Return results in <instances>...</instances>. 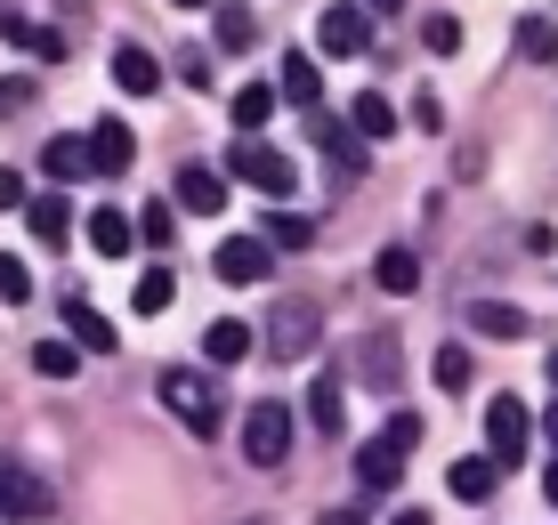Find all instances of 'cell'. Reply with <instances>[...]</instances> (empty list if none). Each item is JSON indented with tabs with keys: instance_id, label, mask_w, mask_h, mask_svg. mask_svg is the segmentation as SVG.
Returning <instances> with one entry per match:
<instances>
[{
	"instance_id": "obj_1",
	"label": "cell",
	"mask_w": 558,
	"mask_h": 525,
	"mask_svg": "<svg viewBox=\"0 0 558 525\" xmlns=\"http://www.w3.org/2000/svg\"><path fill=\"white\" fill-rule=\"evenodd\" d=\"M154 396H162V413L186 420V437H219L227 404H219V373H186V364H162L154 373Z\"/></svg>"
},
{
	"instance_id": "obj_2",
	"label": "cell",
	"mask_w": 558,
	"mask_h": 525,
	"mask_svg": "<svg viewBox=\"0 0 558 525\" xmlns=\"http://www.w3.org/2000/svg\"><path fill=\"white\" fill-rule=\"evenodd\" d=\"M243 461H252V469H283V461H292V404H252V413H243Z\"/></svg>"
},
{
	"instance_id": "obj_3",
	"label": "cell",
	"mask_w": 558,
	"mask_h": 525,
	"mask_svg": "<svg viewBox=\"0 0 558 525\" xmlns=\"http://www.w3.org/2000/svg\"><path fill=\"white\" fill-rule=\"evenodd\" d=\"M227 179H243V186H259V194H283V186H292V162H283L259 130H243L235 154H227Z\"/></svg>"
},
{
	"instance_id": "obj_4",
	"label": "cell",
	"mask_w": 558,
	"mask_h": 525,
	"mask_svg": "<svg viewBox=\"0 0 558 525\" xmlns=\"http://www.w3.org/2000/svg\"><path fill=\"white\" fill-rule=\"evenodd\" d=\"M316 340H324V307H316V300H283L276 316H267V347H276L283 364H292V356H307Z\"/></svg>"
},
{
	"instance_id": "obj_5",
	"label": "cell",
	"mask_w": 558,
	"mask_h": 525,
	"mask_svg": "<svg viewBox=\"0 0 558 525\" xmlns=\"http://www.w3.org/2000/svg\"><path fill=\"white\" fill-rule=\"evenodd\" d=\"M526 429H534V413H526V396H486V444H494V461H526Z\"/></svg>"
},
{
	"instance_id": "obj_6",
	"label": "cell",
	"mask_w": 558,
	"mask_h": 525,
	"mask_svg": "<svg viewBox=\"0 0 558 525\" xmlns=\"http://www.w3.org/2000/svg\"><path fill=\"white\" fill-rule=\"evenodd\" d=\"M405 453H413V444L397 429H380L373 444H356V485H364V493H397V485H405Z\"/></svg>"
},
{
	"instance_id": "obj_7",
	"label": "cell",
	"mask_w": 558,
	"mask_h": 525,
	"mask_svg": "<svg viewBox=\"0 0 558 525\" xmlns=\"http://www.w3.org/2000/svg\"><path fill=\"white\" fill-rule=\"evenodd\" d=\"M0 517L9 525H41L49 517V485L33 477L25 461H9V453H0Z\"/></svg>"
},
{
	"instance_id": "obj_8",
	"label": "cell",
	"mask_w": 558,
	"mask_h": 525,
	"mask_svg": "<svg viewBox=\"0 0 558 525\" xmlns=\"http://www.w3.org/2000/svg\"><path fill=\"white\" fill-rule=\"evenodd\" d=\"M316 49L324 57H364V49H373V9H356V0L324 9L316 16Z\"/></svg>"
},
{
	"instance_id": "obj_9",
	"label": "cell",
	"mask_w": 558,
	"mask_h": 525,
	"mask_svg": "<svg viewBox=\"0 0 558 525\" xmlns=\"http://www.w3.org/2000/svg\"><path fill=\"white\" fill-rule=\"evenodd\" d=\"M210 267H219V283H267L276 276V243L267 235H235V243H219Z\"/></svg>"
},
{
	"instance_id": "obj_10",
	"label": "cell",
	"mask_w": 558,
	"mask_h": 525,
	"mask_svg": "<svg viewBox=\"0 0 558 525\" xmlns=\"http://www.w3.org/2000/svg\"><path fill=\"white\" fill-rule=\"evenodd\" d=\"M349 373L373 388V396H397V332H364L349 347Z\"/></svg>"
},
{
	"instance_id": "obj_11",
	"label": "cell",
	"mask_w": 558,
	"mask_h": 525,
	"mask_svg": "<svg viewBox=\"0 0 558 525\" xmlns=\"http://www.w3.org/2000/svg\"><path fill=\"white\" fill-rule=\"evenodd\" d=\"M316 146H324V162H332L340 179H364V146H373L364 130H349V122H324V113H316Z\"/></svg>"
},
{
	"instance_id": "obj_12",
	"label": "cell",
	"mask_w": 558,
	"mask_h": 525,
	"mask_svg": "<svg viewBox=\"0 0 558 525\" xmlns=\"http://www.w3.org/2000/svg\"><path fill=\"white\" fill-rule=\"evenodd\" d=\"M113 89H122V97H154V89H162V65H154V49H138V41L113 49Z\"/></svg>"
},
{
	"instance_id": "obj_13",
	"label": "cell",
	"mask_w": 558,
	"mask_h": 525,
	"mask_svg": "<svg viewBox=\"0 0 558 525\" xmlns=\"http://www.w3.org/2000/svg\"><path fill=\"white\" fill-rule=\"evenodd\" d=\"M179 210L219 219V210H227V179H219V170H203V162H186V170H179Z\"/></svg>"
},
{
	"instance_id": "obj_14",
	"label": "cell",
	"mask_w": 558,
	"mask_h": 525,
	"mask_svg": "<svg viewBox=\"0 0 558 525\" xmlns=\"http://www.w3.org/2000/svg\"><path fill=\"white\" fill-rule=\"evenodd\" d=\"M446 485H453V501H494V485H502V461H494V453H461L453 469H446Z\"/></svg>"
},
{
	"instance_id": "obj_15",
	"label": "cell",
	"mask_w": 558,
	"mask_h": 525,
	"mask_svg": "<svg viewBox=\"0 0 558 525\" xmlns=\"http://www.w3.org/2000/svg\"><path fill=\"white\" fill-rule=\"evenodd\" d=\"M82 235H89V251H98V259H122V251H138V219H122V210H106V203H98Z\"/></svg>"
},
{
	"instance_id": "obj_16",
	"label": "cell",
	"mask_w": 558,
	"mask_h": 525,
	"mask_svg": "<svg viewBox=\"0 0 558 525\" xmlns=\"http://www.w3.org/2000/svg\"><path fill=\"white\" fill-rule=\"evenodd\" d=\"M373 283L389 291V300H413V291H421V259H413L405 243H389V251L373 259Z\"/></svg>"
},
{
	"instance_id": "obj_17",
	"label": "cell",
	"mask_w": 558,
	"mask_h": 525,
	"mask_svg": "<svg viewBox=\"0 0 558 525\" xmlns=\"http://www.w3.org/2000/svg\"><path fill=\"white\" fill-rule=\"evenodd\" d=\"M25 227H33V243H65L73 235V203H65V194H33Z\"/></svg>"
},
{
	"instance_id": "obj_18",
	"label": "cell",
	"mask_w": 558,
	"mask_h": 525,
	"mask_svg": "<svg viewBox=\"0 0 558 525\" xmlns=\"http://www.w3.org/2000/svg\"><path fill=\"white\" fill-rule=\"evenodd\" d=\"M41 170L65 186V179H89V170H98V154H89V138H49V146H41Z\"/></svg>"
},
{
	"instance_id": "obj_19",
	"label": "cell",
	"mask_w": 558,
	"mask_h": 525,
	"mask_svg": "<svg viewBox=\"0 0 558 525\" xmlns=\"http://www.w3.org/2000/svg\"><path fill=\"white\" fill-rule=\"evenodd\" d=\"M89 154H98L106 179H122L130 154H138V138H130V122H98V130H89Z\"/></svg>"
},
{
	"instance_id": "obj_20",
	"label": "cell",
	"mask_w": 558,
	"mask_h": 525,
	"mask_svg": "<svg viewBox=\"0 0 558 525\" xmlns=\"http://www.w3.org/2000/svg\"><path fill=\"white\" fill-rule=\"evenodd\" d=\"M307 420H316L324 437H340V429H349V396H340V373H324L316 388H307Z\"/></svg>"
},
{
	"instance_id": "obj_21",
	"label": "cell",
	"mask_w": 558,
	"mask_h": 525,
	"mask_svg": "<svg viewBox=\"0 0 558 525\" xmlns=\"http://www.w3.org/2000/svg\"><path fill=\"white\" fill-rule=\"evenodd\" d=\"M276 97H283V82H243L235 106H227V113H235V130H267V122H276Z\"/></svg>"
},
{
	"instance_id": "obj_22",
	"label": "cell",
	"mask_w": 558,
	"mask_h": 525,
	"mask_svg": "<svg viewBox=\"0 0 558 525\" xmlns=\"http://www.w3.org/2000/svg\"><path fill=\"white\" fill-rule=\"evenodd\" d=\"M0 33H9L16 49H33L41 65H65V33H57V25H25V16H0Z\"/></svg>"
},
{
	"instance_id": "obj_23",
	"label": "cell",
	"mask_w": 558,
	"mask_h": 525,
	"mask_svg": "<svg viewBox=\"0 0 558 525\" xmlns=\"http://www.w3.org/2000/svg\"><path fill=\"white\" fill-rule=\"evenodd\" d=\"M65 332L82 340L89 356H113V323H106V316H98L89 300H65Z\"/></svg>"
},
{
	"instance_id": "obj_24",
	"label": "cell",
	"mask_w": 558,
	"mask_h": 525,
	"mask_svg": "<svg viewBox=\"0 0 558 525\" xmlns=\"http://www.w3.org/2000/svg\"><path fill=\"white\" fill-rule=\"evenodd\" d=\"M210 41H219V49H252L259 41V16L243 9V0H227V9H210Z\"/></svg>"
},
{
	"instance_id": "obj_25",
	"label": "cell",
	"mask_w": 558,
	"mask_h": 525,
	"mask_svg": "<svg viewBox=\"0 0 558 525\" xmlns=\"http://www.w3.org/2000/svg\"><path fill=\"white\" fill-rule=\"evenodd\" d=\"M470 323H477L486 340H526V332H534V323H526V307H510V300H486V307H470Z\"/></svg>"
},
{
	"instance_id": "obj_26",
	"label": "cell",
	"mask_w": 558,
	"mask_h": 525,
	"mask_svg": "<svg viewBox=\"0 0 558 525\" xmlns=\"http://www.w3.org/2000/svg\"><path fill=\"white\" fill-rule=\"evenodd\" d=\"M203 356H210V364H243V356H252V323L219 316V323L203 332Z\"/></svg>"
},
{
	"instance_id": "obj_27",
	"label": "cell",
	"mask_w": 558,
	"mask_h": 525,
	"mask_svg": "<svg viewBox=\"0 0 558 525\" xmlns=\"http://www.w3.org/2000/svg\"><path fill=\"white\" fill-rule=\"evenodd\" d=\"M33 373H41V380H73V373H82V340H41V347H33Z\"/></svg>"
},
{
	"instance_id": "obj_28",
	"label": "cell",
	"mask_w": 558,
	"mask_h": 525,
	"mask_svg": "<svg viewBox=\"0 0 558 525\" xmlns=\"http://www.w3.org/2000/svg\"><path fill=\"white\" fill-rule=\"evenodd\" d=\"M276 82H283V97H292V106H316V97H324V73H316V57H283V73H276Z\"/></svg>"
},
{
	"instance_id": "obj_29",
	"label": "cell",
	"mask_w": 558,
	"mask_h": 525,
	"mask_svg": "<svg viewBox=\"0 0 558 525\" xmlns=\"http://www.w3.org/2000/svg\"><path fill=\"white\" fill-rule=\"evenodd\" d=\"M349 113H356V130H364V138H397V106H389L380 89H364Z\"/></svg>"
},
{
	"instance_id": "obj_30",
	"label": "cell",
	"mask_w": 558,
	"mask_h": 525,
	"mask_svg": "<svg viewBox=\"0 0 558 525\" xmlns=\"http://www.w3.org/2000/svg\"><path fill=\"white\" fill-rule=\"evenodd\" d=\"M437 388H446V396H470V380H477V364H470V347H437Z\"/></svg>"
},
{
	"instance_id": "obj_31",
	"label": "cell",
	"mask_w": 558,
	"mask_h": 525,
	"mask_svg": "<svg viewBox=\"0 0 558 525\" xmlns=\"http://www.w3.org/2000/svg\"><path fill=\"white\" fill-rule=\"evenodd\" d=\"M138 243H154V251L179 243V203H146L138 210Z\"/></svg>"
},
{
	"instance_id": "obj_32",
	"label": "cell",
	"mask_w": 558,
	"mask_h": 525,
	"mask_svg": "<svg viewBox=\"0 0 558 525\" xmlns=\"http://www.w3.org/2000/svg\"><path fill=\"white\" fill-rule=\"evenodd\" d=\"M259 235H267V243H276V251H307V243H316V227H307V219H300V210H276V219H267V227H259Z\"/></svg>"
},
{
	"instance_id": "obj_33",
	"label": "cell",
	"mask_w": 558,
	"mask_h": 525,
	"mask_svg": "<svg viewBox=\"0 0 558 525\" xmlns=\"http://www.w3.org/2000/svg\"><path fill=\"white\" fill-rule=\"evenodd\" d=\"M518 57H534V65H550V57H558V33L543 25V16H518Z\"/></svg>"
},
{
	"instance_id": "obj_34",
	"label": "cell",
	"mask_w": 558,
	"mask_h": 525,
	"mask_svg": "<svg viewBox=\"0 0 558 525\" xmlns=\"http://www.w3.org/2000/svg\"><path fill=\"white\" fill-rule=\"evenodd\" d=\"M170 300H179V276H170V267H146V276H138V307H146V316H162Z\"/></svg>"
},
{
	"instance_id": "obj_35",
	"label": "cell",
	"mask_w": 558,
	"mask_h": 525,
	"mask_svg": "<svg viewBox=\"0 0 558 525\" xmlns=\"http://www.w3.org/2000/svg\"><path fill=\"white\" fill-rule=\"evenodd\" d=\"M0 300H9V307H25V300H33V267L16 259V251H0Z\"/></svg>"
},
{
	"instance_id": "obj_36",
	"label": "cell",
	"mask_w": 558,
	"mask_h": 525,
	"mask_svg": "<svg viewBox=\"0 0 558 525\" xmlns=\"http://www.w3.org/2000/svg\"><path fill=\"white\" fill-rule=\"evenodd\" d=\"M421 41H429L437 57H453V49H461V25H453V16H429V25H421Z\"/></svg>"
},
{
	"instance_id": "obj_37",
	"label": "cell",
	"mask_w": 558,
	"mask_h": 525,
	"mask_svg": "<svg viewBox=\"0 0 558 525\" xmlns=\"http://www.w3.org/2000/svg\"><path fill=\"white\" fill-rule=\"evenodd\" d=\"M33 194H25V170H0V210H25Z\"/></svg>"
},
{
	"instance_id": "obj_38",
	"label": "cell",
	"mask_w": 558,
	"mask_h": 525,
	"mask_svg": "<svg viewBox=\"0 0 558 525\" xmlns=\"http://www.w3.org/2000/svg\"><path fill=\"white\" fill-rule=\"evenodd\" d=\"M33 106V82H0V113H25Z\"/></svg>"
},
{
	"instance_id": "obj_39",
	"label": "cell",
	"mask_w": 558,
	"mask_h": 525,
	"mask_svg": "<svg viewBox=\"0 0 558 525\" xmlns=\"http://www.w3.org/2000/svg\"><path fill=\"white\" fill-rule=\"evenodd\" d=\"M543 501L558 510V453H550V469H543Z\"/></svg>"
},
{
	"instance_id": "obj_40",
	"label": "cell",
	"mask_w": 558,
	"mask_h": 525,
	"mask_svg": "<svg viewBox=\"0 0 558 525\" xmlns=\"http://www.w3.org/2000/svg\"><path fill=\"white\" fill-rule=\"evenodd\" d=\"M364 9H373V16H397V9H405V0H364Z\"/></svg>"
},
{
	"instance_id": "obj_41",
	"label": "cell",
	"mask_w": 558,
	"mask_h": 525,
	"mask_svg": "<svg viewBox=\"0 0 558 525\" xmlns=\"http://www.w3.org/2000/svg\"><path fill=\"white\" fill-rule=\"evenodd\" d=\"M543 437H550V453H558V404H550V429H543Z\"/></svg>"
},
{
	"instance_id": "obj_42",
	"label": "cell",
	"mask_w": 558,
	"mask_h": 525,
	"mask_svg": "<svg viewBox=\"0 0 558 525\" xmlns=\"http://www.w3.org/2000/svg\"><path fill=\"white\" fill-rule=\"evenodd\" d=\"M397 525H429V517H421V510H405V517H397Z\"/></svg>"
},
{
	"instance_id": "obj_43",
	"label": "cell",
	"mask_w": 558,
	"mask_h": 525,
	"mask_svg": "<svg viewBox=\"0 0 558 525\" xmlns=\"http://www.w3.org/2000/svg\"><path fill=\"white\" fill-rule=\"evenodd\" d=\"M179 9H210V0H179Z\"/></svg>"
},
{
	"instance_id": "obj_44",
	"label": "cell",
	"mask_w": 558,
	"mask_h": 525,
	"mask_svg": "<svg viewBox=\"0 0 558 525\" xmlns=\"http://www.w3.org/2000/svg\"><path fill=\"white\" fill-rule=\"evenodd\" d=\"M550 380H558V356H550Z\"/></svg>"
}]
</instances>
